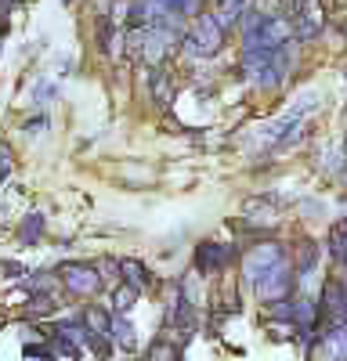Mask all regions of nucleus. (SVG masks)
I'll return each mask as SVG.
<instances>
[{
    "label": "nucleus",
    "mask_w": 347,
    "mask_h": 361,
    "mask_svg": "<svg viewBox=\"0 0 347 361\" xmlns=\"http://www.w3.org/2000/svg\"><path fill=\"white\" fill-rule=\"evenodd\" d=\"M221 44H224V29L217 25L214 15H195L192 29L181 40L185 54H192V58H214L221 51Z\"/></svg>",
    "instance_id": "obj_1"
},
{
    "label": "nucleus",
    "mask_w": 347,
    "mask_h": 361,
    "mask_svg": "<svg viewBox=\"0 0 347 361\" xmlns=\"http://www.w3.org/2000/svg\"><path fill=\"white\" fill-rule=\"evenodd\" d=\"M293 279H297L293 275V264L282 260V264L268 267L264 275L253 282V289H257V296L264 300V304H275V300H289V293H293Z\"/></svg>",
    "instance_id": "obj_2"
},
{
    "label": "nucleus",
    "mask_w": 347,
    "mask_h": 361,
    "mask_svg": "<svg viewBox=\"0 0 347 361\" xmlns=\"http://www.w3.org/2000/svg\"><path fill=\"white\" fill-rule=\"evenodd\" d=\"M282 260H286V250H282L279 243H257V246H250V253L243 257V275H246V282H257L268 267H275V264H282Z\"/></svg>",
    "instance_id": "obj_3"
},
{
    "label": "nucleus",
    "mask_w": 347,
    "mask_h": 361,
    "mask_svg": "<svg viewBox=\"0 0 347 361\" xmlns=\"http://www.w3.org/2000/svg\"><path fill=\"white\" fill-rule=\"evenodd\" d=\"M58 275H62L66 289L76 293V296H95V293L102 289V275H98L91 264H66Z\"/></svg>",
    "instance_id": "obj_4"
},
{
    "label": "nucleus",
    "mask_w": 347,
    "mask_h": 361,
    "mask_svg": "<svg viewBox=\"0 0 347 361\" xmlns=\"http://www.w3.org/2000/svg\"><path fill=\"white\" fill-rule=\"evenodd\" d=\"M315 357L318 361H347V325H329L322 336H315Z\"/></svg>",
    "instance_id": "obj_5"
},
{
    "label": "nucleus",
    "mask_w": 347,
    "mask_h": 361,
    "mask_svg": "<svg viewBox=\"0 0 347 361\" xmlns=\"http://www.w3.org/2000/svg\"><path fill=\"white\" fill-rule=\"evenodd\" d=\"M231 246L224 243H199L195 246V271L199 275H217V271H224L231 264Z\"/></svg>",
    "instance_id": "obj_6"
},
{
    "label": "nucleus",
    "mask_w": 347,
    "mask_h": 361,
    "mask_svg": "<svg viewBox=\"0 0 347 361\" xmlns=\"http://www.w3.org/2000/svg\"><path fill=\"white\" fill-rule=\"evenodd\" d=\"M120 275H123V286H130V289H138V293L152 282V275L145 271L141 260H120Z\"/></svg>",
    "instance_id": "obj_7"
},
{
    "label": "nucleus",
    "mask_w": 347,
    "mask_h": 361,
    "mask_svg": "<svg viewBox=\"0 0 347 361\" xmlns=\"http://www.w3.org/2000/svg\"><path fill=\"white\" fill-rule=\"evenodd\" d=\"M109 340H116L123 350H134L138 347V336H134V325L123 318V314H112V325H109Z\"/></svg>",
    "instance_id": "obj_8"
},
{
    "label": "nucleus",
    "mask_w": 347,
    "mask_h": 361,
    "mask_svg": "<svg viewBox=\"0 0 347 361\" xmlns=\"http://www.w3.org/2000/svg\"><path fill=\"white\" fill-rule=\"evenodd\" d=\"M315 267H318V246L311 243V238H304L300 253H297V264H293V275H311Z\"/></svg>",
    "instance_id": "obj_9"
},
{
    "label": "nucleus",
    "mask_w": 347,
    "mask_h": 361,
    "mask_svg": "<svg viewBox=\"0 0 347 361\" xmlns=\"http://www.w3.org/2000/svg\"><path fill=\"white\" fill-rule=\"evenodd\" d=\"M329 257H333L336 264L347 260V224H343V221L329 228Z\"/></svg>",
    "instance_id": "obj_10"
},
{
    "label": "nucleus",
    "mask_w": 347,
    "mask_h": 361,
    "mask_svg": "<svg viewBox=\"0 0 347 361\" xmlns=\"http://www.w3.org/2000/svg\"><path fill=\"white\" fill-rule=\"evenodd\" d=\"M152 98H156L159 109H170V102H174V83H170L166 73H156V76H152Z\"/></svg>",
    "instance_id": "obj_11"
},
{
    "label": "nucleus",
    "mask_w": 347,
    "mask_h": 361,
    "mask_svg": "<svg viewBox=\"0 0 347 361\" xmlns=\"http://www.w3.org/2000/svg\"><path fill=\"white\" fill-rule=\"evenodd\" d=\"M138 300V289H130V286H120L116 289V296H112V314H127V307Z\"/></svg>",
    "instance_id": "obj_12"
},
{
    "label": "nucleus",
    "mask_w": 347,
    "mask_h": 361,
    "mask_svg": "<svg viewBox=\"0 0 347 361\" xmlns=\"http://www.w3.org/2000/svg\"><path fill=\"white\" fill-rule=\"evenodd\" d=\"M149 361H178V350H174L170 343H163V340H159V343L152 347V354H149Z\"/></svg>",
    "instance_id": "obj_13"
},
{
    "label": "nucleus",
    "mask_w": 347,
    "mask_h": 361,
    "mask_svg": "<svg viewBox=\"0 0 347 361\" xmlns=\"http://www.w3.org/2000/svg\"><path fill=\"white\" fill-rule=\"evenodd\" d=\"M37 235H40V214L25 217V228H22V243H33Z\"/></svg>",
    "instance_id": "obj_14"
},
{
    "label": "nucleus",
    "mask_w": 347,
    "mask_h": 361,
    "mask_svg": "<svg viewBox=\"0 0 347 361\" xmlns=\"http://www.w3.org/2000/svg\"><path fill=\"white\" fill-rule=\"evenodd\" d=\"M178 361H181V357H178Z\"/></svg>",
    "instance_id": "obj_15"
}]
</instances>
